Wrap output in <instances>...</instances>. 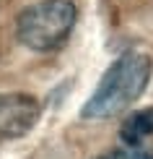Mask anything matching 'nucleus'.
<instances>
[{"label": "nucleus", "mask_w": 153, "mask_h": 159, "mask_svg": "<svg viewBox=\"0 0 153 159\" xmlns=\"http://www.w3.org/2000/svg\"><path fill=\"white\" fill-rule=\"evenodd\" d=\"M104 159H106V157H104Z\"/></svg>", "instance_id": "nucleus-6"}, {"label": "nucleus", "mask_w": 153, "mask_h": 159, "mask_svg": "<svg viewBox=\"0 0 153 159\" xmlns=\"http://www.w3.org/2000/svg\"><path fill=\"white\" fill-rule=\"evenodd\" d=\"M153 136V107L138 110L127 115L122 120V128H119V138H122L127 146H138L143 138Z\"/></svg>", "instance_id": "nucleus-4"}, {"label": "nucleus", "mask_w": 153, "mask_h": 159, "mask_svg": "<svg viewBox=\"0 0 153 159\" xmlns=\"http://www.w3.org/2000/svg\"><path fill=\"white\" fill-rule=\"evenodd\" d=\"M106 159H153V154H145V151H114Z\"/></svg>", "instance_id": "nucleus-5"}, {"label": "nucleus", "mask_w": 153, "mask_h": 159, "mask_svg": "<svg viewBox=\"0 0 153 159\" xmlns=\"http://www.w3.org/2000/svg\"><path fill=\"white\" fill-rule=\"evenodd\" d=\"M42 107L29 94H0V141L26 136L39 123Z\"/></svg>", "instance_id": "nucleus-3"}, {"label": "nucleus", "mask_w": 153, "mask_h": 159, "mask_svg": "<svg viewBox=\"0 0 153 159\" xmlns=\"http://www.w3.org/2000/svg\"><path fill=\"white\" fill-rule=\"evenodd\" d=\"M78 11L70 0H39L21 11L16 24L18 42L34 52H49L68 42Z\"/></svg>", "instance_id": "nucleus-2"}, {"label": "nucleus", "mask_w": 153, "mask_h": 159, "mask_svg": "<svg viewBox=\"0 0 153 159\" xmlns=\"http://www.w3.org/2000/svg\"><path fill=\"white\" fill-rule=\"evenodd\" d=\"M151 70L153 65L148 55L122 52L104 70L94 94L81 107V117L83 120H106V117H114L122 110H127L145 91V86L151 81Z\"/></svg>", "instance_id": "nucleus-1"}]
</instances>
